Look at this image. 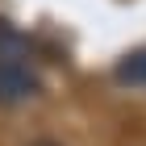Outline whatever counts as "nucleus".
Wrapping results in <instances>:
<instances>
[{
    "mask_svg": "<svg viewBox=\"0 0 146 146\" xmlns=\"http://www.w3.org/2000/svg\"><path fill=\"white\" fill-rule=\"evenodd\" d=\"M113 79H117L121 88H146V46H138V50H129L125 58H117Z\"/></svg>",
    "mask_w": 146,
    "mask_h": 146,
    "instance_id": "nucleus-2",
    "label": "nucleus"
},
{
    "mask_svg": "<svg viewBox=\"0 0 146 146\" xmlns=\"http://www.w3.org/2000/svg\"><path fill=\"white\" fill-rule=\"evenodd\" d=\"M29 146H63V142H54V138H34Z\"/></svg>",
    "mask_w": 146,
    "mask_h": 146,
    "instance_id": "nucleus-3",
    "label": "nucleus"
},
{
    "mask_svg": "<svg viewBox=\"0 0 146 146\" xmlns=\"http://www.w3.org/2000/svg\"><path fill=\"white\" fill-rule=\"evenodd\" d=\"M42 84L34 54L21 46V38H13L9 29H0V104H21L29 100Z\"/></svg>",
    "mask_w": 146,
    "mask_h": 146,
    "instance_id": "nucleus-1",
    "label": "nucleus"
}]
</instances>
